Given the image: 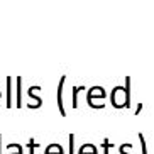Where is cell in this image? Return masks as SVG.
<instances>
[{
	"instance_id": "cell-7",
	"label": "cell",
	"mask_w": 154,
	"mask_h": 154,
	"mask_svg": "<svg viewBox=\"0 0 154 154\" xmlns=\"http://www.w3.org/2000/svg\"><path fill=\"white\" fill-rule=\"evenodd\" d=\"M20 88H22V78L19 76L17 78V105L15 107H22V91H20Z\"/></svg>"
},
{
	"instance_id": "cell-6",
	"label": "cell",
	"mask_w": 154,
	"mask_h": 154,
	"mask_svg": "<svg viewBox=\"0 0 154 154\" xmlns=\"http://www.w3.org/2000/svg\"><path fill=\"white\" fill-rule=\"evenodd\" d=\"M36 90H41V86H31L27 93H29V97H31V98H34V100H36V105H37V109H39V107L42 105V100L39 98V97H36V95H34V91H36Z\"/></svg>"
},
{
	"instance_id": "cell-10",
	"label": "cell",
	"mask_w": 154,
	"mask_h": 154,
	"mask_svg": "<svg viewBox=\"0 0 154 154\" xmlns=\"http://www.w3.org/2000/svg\"><path fill=\"white\" fill-rule=\"evenodd\" d=\"M68 140H69V154H75V134H69Z\"/></svg>"
},
{
	"instance_id": "cell-5",
	"label": "cell",
	"mask_w": 154,
	"mask_h": 154,
	"mask_svg": "<svg viewBox=\"0 0 154 154\" xmlns=\"http://www.w3.org/2000/svg\"><path fill=\"white\" fill-rule=\"evenodd\" d=\"M7 107H12V78H7Z\"/></svg>"
},
{
	"instance_id": "cell-14",
	"label": "cell",
	"mask_w": 154,
	"mask_h": 154,
	"mask_svg": "<svg viewBox=\"0 0 154 154\" xmlns=\"http://www.w3.org/2000/svg\"><path fill=\"white\" fill-rule=\"evenodd\" d=\"M0 154H2V134H0Z\"/></svg>"
},
{
	"instance_id": "cell-9",
	"label": "cell",
	"mask_w": 154,
	"mask_h": 154,
	"mask_svg": "<svg viewBox=\"0 0 154 154\" xmlns=\"http://www.w3.org/2000/svg\"><path fill=\"white\" fill-rule=\"evenodd\" d=\"M137 137H139V140H140V151H142V154H147V147H146V139H144V136H142V132H139V134H137Z\"/></svg>"
},
{
	"instance_id": "cell-8",
	"label": "cell",
	"mask_w": 154,
	"mask_h": 154,
	"mask_svg": "<svg viewBox=\"0 0 154 154\" xmlns=\"http://www.w3.org/2000/svg\"><path fill=\"white\" fill-rule=\"evenodd\" d=\"M85 90V86H73V109L78 107V91Z\"/></svg>"
},
{
	"instance_id": "cell-12",
	"label": "cell",
	"mask_w": 154,
	"mask_h": 154,
	"mask_svg": "<svg viewBox=\"0 0 154 154\" xmlns=\"http://www.w3.org/2000/svg\"><path fill=\"white\" fill-rule=\"evenodd\" d=\"M112 147V144H110V140L109 139H105L103 140V149H105V154H109V149Z\"/></svg>"
},
{
	"instance_id": "cell-1",
	"label": "cell",
	"mask_w": 154,
	"mask_h": 154,
	"mask_svg": "<svg viewBox=\"0 0 154 154\" xmlns=\"http://www.w3.org/2000/svg\"><path fill=\"white\" fill-rule=\"evenodd\" d=\"M93 97H100V98H105V90L102 86H91L90 90L86 91V100H88V105L91 109H95V103H93Z\"/></svg>"
},
{
	"instance_id": "cell-3",
	"label": "cell",
	"mask_w": 154,
	"mask_h": 154,
	"mask_svg": "<svg viewBox=\"0 0 154 154\" xmlns=\"http://www.w3.org/2000/svg\"><path fill=\"white\" fill-rule=\"evenodd\" d=\"M78 154H98V149L93 144H83L80 147V152Z\"/></svg>"
},
{
	"instance_id": "cell-4",
	"label": "cell",
	"mask_w": 154,
	"mask_h": 154,
	"mask_svg": "<svg viewBox=\"0 0 154 154\" xmlns=\"http://www.w3.org/2000/svg\"><path fill=\"white\" fill-rule=\"evenodd\" d=\"M44 154H64V149L59 144H49Z\"/></svg>"
},
{
	"instance_id": "cell-2",
	"label": "cell",
	"mask_w": 154,
	"mask_h": 154,
	"mask_svg": "<svg viewBox=\"0 0 154 154\" xmlns=\"http://www.w3.org/2000/svg\"><path fill=\"white\" fill-rule=\"evenodd\" d=\"M64 82H66V76H61L59 78V85H58V109L59 113L66 117V110H64V102H63V88H64Z\"/></svg>"
},
{
	"instance_id": "cell-13",
	"label": "cell",
	"mask_w": 154,
	"mask_h": 154,
	"mask_svg": "<svg viewBox=\"0 0 154 154\" xmlns=\"http://www.w3.org/2000/svg\"><path fill=\"white\" fill-rule=\"evenodd\" d=\"M14 146H15V152H9V154H24L22 152V146L17 144V142H14Z\"/></svg>"
},
{
	"instance_id": "cell-11",
	"label": "cell",
	"mask_w": 154,
	"mask_h": 154,
	"mask_svg": "<svg viewBox=\"0 0 154 154\" xmlns=\"http://www.w3.org/2000/svg\"><path fill=\"white\" fill-rule=\"evenodd\" d=\"M36 147H37V144L34 142V139H29V154L36 152Z\"/></svg>"
},
{
	"instance_id": "cell-15",
	"label": "cell",
	"mask_w": 154,
	"mask_h": 154,
	"mask_svg": "<svg viewBox=\"0 0 154 154\" xmlns=\"http://www.w3.org/2000/svg\"><path fill=\"white\" fill-rule=\"evenodd\" d=\"M0 97H2V91H0Z\"/></svg>"
}]
</instances>
